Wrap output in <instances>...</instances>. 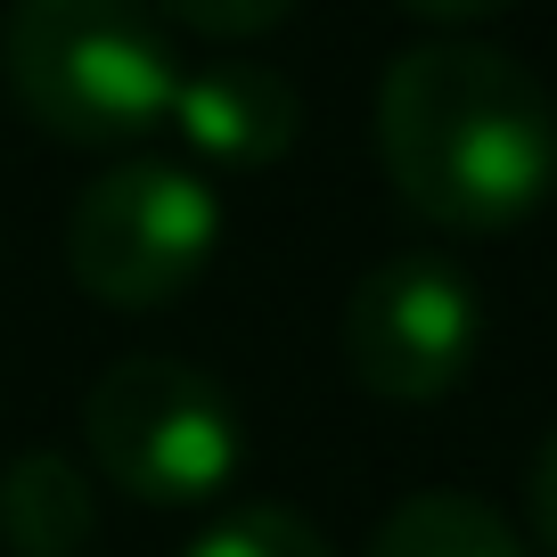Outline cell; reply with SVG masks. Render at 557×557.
I'll use <instances>...</instances> for the list:
<instances>
[{"label": "cell", "mask_w": 557, "mask_h": 557, "mask_svg": "<svg viewBox=\"0 0 557 557\" xmlns=\"http://www.w3.org/2000/svg\"><path fill=\"white\" fill-rule=\"evenodd\" d=\"M369 557H524V541L475 492H410L369 533Z\"/></svg>", "instance_id": "obj_8"}, {"label": "cell", "mask_w": 557, "mask_h": 557, "mask_svg": "<svg viewBox=\"0 0 557 557\" xmlns=\"http://www.w3.org/2000/svg\"><path fill=\"white\" fill-rule=\"evenodd\" d=\"M394 9H410V17H426V25H475V17L517 9V0H394Z\"/></svg>", "instance_id": "obj_12"}, {"label": "cell", "mask_w": 557, "mask_h": 557, "mask_svg": "<svg viewBox=\"0 0 557 557\" xmlns=\"http://www.w3.org/2000/svg\"><path fill=\"white\" fill-rule=\"evenodd\" d=\"M90 468L139 508H206L246 459V418L197 361L123 352L83 394Z\"/></svg>", "instance_id": "obj_3"}, {"label": "cell", "mask_w": 557, "mask_h": 557, "mask_svg": "<svg viewBox=\"0 0 557 557\" xmlns=\"http://www.w3.org/2000/svg\"><path fill=\"white\" fill-rule=\"evenodd\" d=\"M213 255H222V197L189 164L132 157L74 197L66 271L107 312H157L189 296Z\"/></svg>", "instance_id": "obj_4"}, {"label": "cell", "mask_w": 557, "mask_h": 557, "mask_svg": "<svg viewBox=\"0 0 557 557\" xmlns=\"http://www.w3.org/2000/svg\"><path fill=\"white\" fill-rule=\"evenodd\" d=\"M475 352H484V296L435 246L385 255L345 304V369L377 401L418 410V401L459 394Z\"/></svg>", "instance_id": "obj_5"}, {"label": "cell", "mask_w": 557, "mask_h": 557, "mask_svg": "<svg viewBox=\"0 0 557 557\" xmlns=\"http://www.w3.org/2000/svg\"><path fill=\"white\" fill-rule=\"evenodd\" d=\"M377 164L401 206L451 238L517 230L557 189V99L492 41H410L377 83Z\"/></svg>", "instance_id": "obj_1"}, {"label": "cell", "mask_w": 557, "mask_h": 557, "mask_svg": "<svg viewBox=\"0 0 557 557\" xmlns=\"http://www.w3.org/2000/svg\"><path fill=\"white\" fill-rule=\"evenodd\" d=\"M173 123L189 139V157L230 164V173H262L296 148L304 132V99L296 83L262 58H213V66H181L173 83Z\"/></svg>", "instance_id": "obj_6"}, {"label": "cell", "mask_w": 557, "mask_h": 557, "mask_svg": "<svg viewBox=\"0 0 557 557\" xmlns=\"http://www.w3.org/2000/svg\"><path fill=\"white\" fill-rule=\"evenodd\" d=\"M181 557H336V541L312 517H296V508L246 500V508H222Z\"/></svg>", "instance_id": "obj_9"}, {"label": "cell", "mask_w": 557, "mask_h": 557, "mask_svg": "<svg viewBox=\"0 0 557 557\" xmlns=\"http://www.w3.org/2000/svg\"><path fill=\"white\" fill-rule=\"evenodd\" d=\"M99 524V492L66 451H17L0 468V541L17 557H74Z\"/></svg>", "instance_id": "obj_7"}, {"label": "cell", "mask_w": 557, "mask_h": 557, "mask_svg": "<svg viewBox=\"0 0 557 557\" xmlns=\"http://www.w3.org/2000/svg\"><path fill=\"white\" fill-rule=\"evenodd\" d=\"M533 533H541V549L557 557V426H549V443H541V459H533Z\"/></svg>", "instance_id": "obj_11"}, {"label": "cell", "mask_w": 557, "mask_h": 557, "mask_svg": "<svg viewBox=\"0 0 557 557\" xmlns=\"http://www.w3.org/2000/svg\"><path fill=\"white\" fill-rule=\"evenodd\" d=\"M157 9L181 17L189 34H206V41H255V34H271V25H287L296 0H157Z\"/></svg>", "instance_id": "obj_10"}, {"label": "cell", "mask_w": 557, "mask_h": 557, "mask_svg": "<svg viewBox=\"0 0 557 557\" xmlns=\"http://www.w3.org/2000/svg\"><path fill=\"white\" fill-rule=\"evenodd\" d=\"M0 58L17 107L66 148H132L173 115L181 58L139 0H17Z\"/></svg>", "instance_id": "obj_2"}]
</instances>
